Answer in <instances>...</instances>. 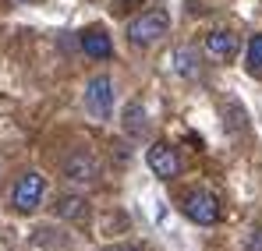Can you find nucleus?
Instances as JSON below:
<instances>
[{
  "instance_id": "f257e3e1",
  "label": "nucleus",
  "mask_w": 262,
  "mask_h": 251,
  "mask_svg": "<svg viewBox=\"0 0 262 251\" xmlns=\"http://www.w3.org/2000/svg\"><path fill=\"white\" fill-rule=\"evenodd\" d=\"M167 32H170V14L163 7H152V11H145V14H138V18L128 21V39L135 46H152Z\"/></svg>"
},
{
  "instance_id": "f03ea898",
  "label": "nucleus",
  "mask_w": 262,
  "mask_h": 251,
  "mask_svg": "<svg viewBox=\"0 0 262 251\" xmlns=\"http://www.w3.org/2000/svg\"><path fill=\"white\" fill-rule=\"evenodd\" d=\"M85 110L96 121L114 117V82H110V75H96L85 82Z\"/></svg>"
},
{
  "instance_id": "7ed1b4c3",
  "label": "nucleus",
  "mask_w": 262,
  "mask_h": 251,
  "mask_svg": "<svg viewBox=\"0 0 262 251\" xmlns=\"http://www.w3.org/2000/svg\"><path fill=\"white\" fill-rule=\"evenodd\" d=\"M43 191H46L43 173L29 170V173H21V177L14 180V188H11V206L18 212H36L39 202H43Z\"/></svg>"
},
{
  "instance_id": "20e7f679",
  "label": "nucleus",
  "mask_w": 262,
  "mask_h": 251,
  "mask_svg": "<svg viewBox=\"0 0 262 251\" xmlns=\"http://www.w3.org/2000/svg\"><path fill=\"white\" fill-rule=\"evenodd\" d=\"M181 209H184V216L191 219V223H199V226H213L220 219V202L213 191H188L184 195V202H181Z\"/></svg>"
},
{
  "instance_id": "39448f33",
  "label": "nucleus",
  "mask_w": 262,
  "mask_h": 251,
  "mask_svg": "<svg viewBox=\"0 0 262 251\" xmlns=\"http://www.w3.org/2000/svg\"><path fill=\"white\" fill-rule=\"evenodd\" d=\"M64 177H68L71 184H92V180L99 177L96 156H92L89 149H71V152L64 156Z\"/></svg>"
},
{
  "instance_id": "423d86ee",
  "label": "nucleus",
  "mask_w": 262,
  "mask_h": 251,
  "mask_svg": "<svg viewBox=\"0 0 262 251\" xmlns=\"http://www.w3.org/2000/svg\"><path fill=\"white\" fill-rule=\"evenodd\" d=\"M145 163H149V170H152L160 180H174L177 173H181V156H177L174 145H167V142H156V145L145 152Z\"/></svg>"
},
{
  "instance_id": "0eeeda50",
  "label": "nucleus",
  "mask_w": 262,
  "mask_h": 251,
  "mask_svg": "<svg viewBox=\"0 0 262 251\" xmlns=\"http://www.w3.org/2000/svg\"><path fill=\"white\" fill-rule=\"evenodd\" d=\"M78 42H82L85 57H92V60H110V57H114V42L106 36V29H99V25L85 29V32L78 36Z\"/></svg>"
},
{
  "instance_id": "6e6552de",
  "label": "nucleus",
  "mask_w": 262,
  "mask_h": 251,
  "mask_svg": "<svg viewBox=\"0 0 262 251\" xmlns=\"http://www.w3.org/2000/svg\"><path fill=\"white\" fill-rule=\"evenodd\" d=\"M202 46H206V57H213V60H220V64H227V60L237 53V36L227 32V29H216V32L206 36Z\"/></svg>"
},
{
  "instance_id": "1a4fd4ad",
  "label": "nucleus",
  "mask_w": 262,
  "mask_h": 251,
  "mask_svg": "<svg viewBox=\"0 0 262 251\" xmlns=\"http://www.w3.org/2000/svg\"><path fill=\"white\" fill-rule=\"evenodd\" d=\"M53 216L57 219H85L89 216V202L82 195H64L53 202Z\"/></svg>"
},
{
  "instance_id": "9d476101",
  "label": "nucleus",
  "mask_w": 262,
  "mask_h": 251,
  "mask_svg": "<svg viewBox=\"0 0 262 251\" xmlns=\"http://www.w3.org/2000/svg\"><path fill=\"white\" fill-rule=\"evenodd\" d=\"M124 131H128L131 138H142L149 131V113H145V106L138 99H131L128 106H124Z\"/></svg>"
},
{
  "instance_id": "9b49d317",
  "label": "nucleus",
  "mask_w": 262,
  "mask_h": 251,
  "mask_svg": "<svg viewBox=\"0 0 262 251\" xmlns=\"http://www.w3.org/2000/svg\"><path fill=\"white\" fill-rule=\"evenodd\" d=\"M174 71L181 75V78H199V53L191 50V46H181L174 53Z\"/></svg>"
},
{
  "instance_id": "f8f14e48",
  "label": "nucleus",
  "mask_w": 262,
  "mask_h": 251,
  "mask_svg": "<svg viewBox=\"0 0 262 251\" xmlns=\"http://www.w3.org/2000/svg\"><path fill=\"white\" fill-rule=\"evenodd\" d=\"M245 60H248V71H252V75L262 71V32H255V36L248 39V57H245Z\"/></svg>"
},
{
  "instance_id": "ddd939ff",
  "label": "nucleus",
  "mask_w": 262,
  "mask_h": 251,
  "mask_svg": "<svg viewBox=\"0 0 262 251\" xmlns=\"http://www.w3.org/2000/svg\"><path fill=\"white\" fill-rule=\"evenodd\" d=\"M248 251H262V230H252V237H248Z\"/></svg>"
},
{
  "instance_id": "4468645a",
  "label": "nucleus",
  "mask_w": 262,
  "mask_h": 251,
  "mask_svg": "<svg viewBox=\"0 0 262 251\" xmlns=\"http://www.w3.org/2000/svg\"><path fill=\"white\" fill-rule=\"evenodd\" d=\"M114 251H142V248H135V244H124V248H114Z\"/></svg>"
},
{
  "instance_id": "2eb2a0df",
  "label": "nucleus",
  "mask_w": 262,
  "mask_h": 251,
  "mask_svg": "<svg viewBox=\"0 0 262 251\" xmlns=\"http://www.w3.org/2000/svg\"><path fill=\"white\" fill-rule=\"evenodd\" d=\"M18 4H25V0H18Z\"/></svg>"
}]
</instances>
